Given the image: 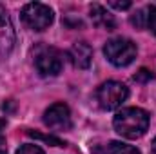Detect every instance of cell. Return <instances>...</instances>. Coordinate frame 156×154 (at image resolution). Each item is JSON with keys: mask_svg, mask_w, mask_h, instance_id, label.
<instances>
[{"mask_svg": "<svg viewBox=\"0 0 156 154\" xmlns=\"http://www.w3.org/2000/svg\"><path fill=\"white\" fill-rule=\"evenodd\" d=\"M16 154H45L42 149H40L38 145H33V143H26V145H22Z\"/></svg>", "mask_w": 156, "mask_h": 154, "instance_id": "obj_13", "label": "cell"}, {"mask_svg": "<svg viewBox=\"0 0 156 154\" xmlns=\"http://www.w3.org/2000/svg\"><path fill=\"white\" fill-rule=\"evenodd\" d=\"M151 154H156V138L153 140V145H151Z\"/></svg>", "mask_w": 156, "mask_h": 154, "instance_id": "obj_18", "label": "cell"}, {"mask_svg": "<svg viewBox=\"0 0 156 154\" xmlns=\"http://www.w3.org/2000/svg\"><path fill=\"white\" fill-rule=\"evenodd\" d=\"M115 131L127 140L142 138L149 129V114L140 107H125L118 111L113 120Z\"/></svg>", "mask_w": 156, "mask_h": 154, "instance_id": "obj_1", "label": "cell"}, {"mask_svg": "<svg viewBox=\"0 0 156 154\" xmlns=\"http://www.w3.org/2000/svg\"><path fill=\"white\" fill-rule=\"evenodd\" d=\"M0 154H7V145H5V138L0 134Z\"/></svg>", "mask_w": 156, "mask_h": 154, "instance_id": "obj_17", "label": "cell"}, {"mask_svg": "<svg viewBox=\"0 0 156 154\" xmlns=\"http://www.w3.org/2000/svg\"><path fill=\"white\" fill-rule=\"evenodd\" d=\"M27 134L33 136V138H37V140L45 142V143H51L53 147H64V145H66L62 140H58V138H55V136H45V134H38V132H27Z\"/></svg>", "mask_w": 156, "mask_h": 154, "instance_id": "obj_12", "label": "cell"}, {"mask_svg": "<svg viewBox=\"0 0 156 154\" xmlns=\"http://www.w3.org/2000/svg\"><path fill=\"white\" fill-rule=\"evenodd\" d=\"M147 27L153 31V35L156 37V5L149 7V20H147Z\"/></svg>", "mask_w": 156, "mask_h": 154, "instance_id": "obj_14", "label": "cell"}, {"mask_svg": "<svg viewBox=\"0 0 156 154\" xmlns=\"http://www.w3.org/2000/svg\"><path fill=\"white\" fill-rule=\"evenodd\" d=\"M53 18H55L53 9L49 5H45V4H40V2L26 4L24 9H22V20L33 31H44V29H47L53 24Z\"/></svg>", "mask_w": 156, "mask_h": 154, "instance_id": "obj_5", "label": "cell"}, {"mask_svg": "<svg viewBox=\"0 0 156 154\" xmlns=\"http://www.w3.org/2000/svg\"><path fill=\"white\" fill-rule=\"evenodd\" d=\"M4 127H5V120L0 118V134H2V131H4Z\"/></svg>", "mask_w": 156, "mask_h": 154, "instance_id": "obj_19", "label": "cell"}, {"mask_svg": "<svg viewBox=\"0 0 156 154\" xmlns=\"http://www.w3.org/2000/svg\"><path fill=\"white\" fill-rule=\"evenodd\" d=\"M127 96H129L127 87L122 82H115V80H109V82L102 83L96 91V100H98V103L104 111L118 109L127 100Z\"/></svg>", "mask_w": 156, "mask_h": 154, "instance_id": "obj_4", "label": "cell"}, {"mask_svg": "<svg viewBox=\"0 0 156 154\" xmlns=\"http://www.w3.org/2000/svg\"><path fill=\"white\" fill-rule=\"evenodd\" d=\"M151 78H153V75H151L147 69H142L140 73L134 75V80H138V82H145V80H151Z\"/></svg>", "mask_w": 156, "mask_h": 154, "instance_id": "obj_15", "label": "cell"}, {"mask_svg": "<svg viewBox=\"0 0 156 154\" xmlns=\"http://www.w3.org/2000/svg\"><path fill=\"white\" fill-rule=\"evenodd\" d=\"M13 45H15V29L7 13L0 5V60L11 53Z\"/></svg>", "mask_w": 156, "mask_h": 154, "instance_id": "obj_7", "label": "cell"}, {"mask_svg": "<svg viewBox=\"0 0 156 154\" xmlns=\"http://www.w3.org/2000/svg\"><path fill=\"white\" fill-rule=\"evenodd\" d=\"M44 123L51 129V131H56V132H62V131H69L73 121H71V113H69V107L62 102L58 103H53L49 109H45L44 113Z\"/></svg>", "mask_w": 156, "mask_h": 154, "instance_id": "obj_6", "label": "cell"}, {"mask_svg": "<svg viewBox=\"0 0 156 154\" xmlns=\"http://www.w3.org/2000/svg\"><path fill=\"white\" fill-rule=\"evenodd\" d=\"M109 5L115 7V9H129L131 7V2H115V0H111Z\"/></svg>", "mask_w": 156, "mask_h": 154, "instance_id": "obj_16", "label": "cell"}, {"mask_svg": "<svg viewBox=\"0 0 156 154\" xmlns=\"http://www.w3.org/2000/svg\"><path fill=\"white\" fill-rule=\"evenodd\" d=\"M136 53H138L136 44L129 38H113L104 47L105 58L116 67H125L133 64V60L136 58Z\"/></svg>", "mask_w": 156, "mask_h": 154, "instance_id": "obj_2", "label": "cell"}, {"mask_svg": "<svg viewBox=\"0 0 156 154\" xmlns=\"http://www.w3.org/2000/svg\"><path fill=\"white\" fill-rule=\"evenodd\" d=\"M91 20L96 27L100 29H105V31H113L116 22H115V16L100 4H93L91 5Z\"/></svg>", "mask_w": 156, "mask_h": 154, "instance_id": "obj_9", "label": "cell"}, {"mask_svg": "<svg viewBox=\"0 0 156 154\" xmlns=\"http://www.w3.org/2000/svg\"><path fill=\"white\" fill-rule=\"evenodd\" d=\"M69 60L76 69H87L93 60V49L87 42H75L69 49Z\"/></svg>", "mask_w": 156, "mask_h": 154, "instance_id": "obj_8", "label": "cell"}, {"mask_svg": "<svg viewBox=\"0 0 156 154\" xmlns=\"http://www.w3.org/2000/svg\"><path fill=\"white\" fill-rule=\"evenodd\" d=\"M35 67L42 76H56L64 67V56L56 47L40 45L35 53Z\"/></svg>", "mask_w": 156, "mask_h": 154, "instance_id": "obj_3", "label": "cell"}, {"mask_svg": "<svg viewBox=\"0 0 156 154\" xmlns=\"http://www.w3.org/2000/svg\"><path fill=\"white\" fill-rule=\"evenodd\" d=\"M105 154H140V151L122 142H111L109 145H105Z\"/></svg>", "mask_w": 156, "mask_h": 154, "instance_id": "obj_10", "label": "cell"}, {"mask_svg": "<svg viewBox=\"0 0 156 154\" xmlns=\"http://www.w3.org/2000/svg\"><path fill=\"white\" fill-rule=\"evenodd\" d=\"M147 20H149V7L140 9L131 16V24L136 26V27H147Z\"/></svg>", "mask_w": 156, "mask_h": 154, "instance_id": "obj_11", "label": "cell"}]
</instances>
